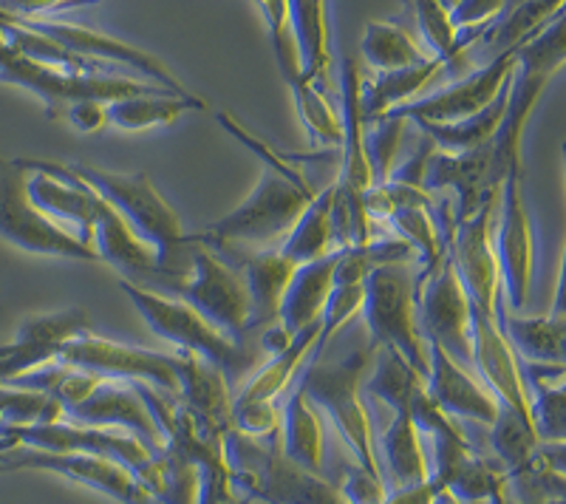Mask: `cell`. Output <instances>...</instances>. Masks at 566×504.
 Listing matches in <instances>:
<instances>
[{"instance_id":"6da1fadb","label":"cell","mask_w":566,"mask_h":504,"mask_svg":"<svg viewBox=\"0 0 566 504\" xmlns=\"http://www.w3.org/2000/svg\"><path fill=\"white\" fill-rule=\"evenodd\" d=\"M77 179H83L94 193L103 196L116 213L123 216L136 235L156 250L159 279L148 290H161L170 281L185 279L190 272V250L193 239L185 233L179 216L165 196L156 190L150 176L145 174H111L94 165L65 162Z\"/></svg>"},{"instance_id":"7a4b0ae2","label":"cell","mask_w":566,"mask_h":504,"mask_svg":"<svg viewBox=\"0 0 566 504\" xmlns=\"http://www.w3.org/2000/svg\"><path fill=\"white\" fill-rule=\"evenodd\" d=\"M315 196L317 190L312 188V181L306 179L303 170L283 174V170L264 168V176L258 179L255 190L241 201L239 208L221 216L219 221H212L210 227H205V233H196L193 239L210 246L224 261H230V255L239 246L244 252L247 246H270L286 239Z\"/></svg>"},{"instance_id":"3957f363","label":"cell","mask_w":566,"mask_h":504,"mask_svg":"<svg viewBox=\"0 0 566 504\" xmlns=\"http://www.w3.org/2000/svg\"><path fill=\"white\" fill-rule=\"evenodd\" d=\"M221 448L235 496L266 504H346L323 473L306 471L281 451V433L255 440L230 426Z\"/></svg>"},{"instance_id":"277c9868","label":"cell","mask_w":566,"mask_h":504,"mask_svg":"<svg viewBox=\"0 0 566 504\" xmlns=\"http://www.w3.org/2000/svg\"><path fill=\"white\" fill-rule=\"evenodd\" d=\"M566 27L564 14L541 29L530 43L518 49L513 77H510L507 108H504L502 125L495 128L490 139V156H493V188L502 190L507 176L524 174L522 148L524 130H527L530 114L538 105L541 94L547 91L549 80L564 65Z\"/></svg>"},{"instance_id":"5b68a950","label":"cell","mask_w":566,"mask_h":504,"mask_svg":"<svg viewBox=\"0 0 566 504\" xmlns=\"http://www.w3.org/2000/svg\"><path fill=\"white\" fill-rule=\"evenodd\" d=\"M119 290L128 295V301L145 317V324L150 326L154 335H159L161 340L176 343L179 351H193V355L205 357L210 366H216L224 375L230 391L239 388L250 371L258 369L261 355H264L261 343L255 346V343L230 340L207 317H201L193 306L174 295H161V292L130 284V281H119Z\"/></svg>"},{"instance_id":"8992f818","label":"cell","mask_w":566,"mask_h":504,"mask_svg":"<svg viewBox=\"0 0 566 504\" xmlns=\"http://www.w3.org/2000/svg\"><path fill=\"white\" fill-rule=\"evenodd\" d=\"M374 351L377 349L371 343H366L363 349L348 351L337 363H323L317 357V360H310L303 366L297 380L306 391V400L321 408L328 422L335 426V431L340 433L357 465L363 471L382 476L380 465H377V451H374L371 417L366 411V397L360 395L363 375L371 366Z\"/></svg>"},{"instance_id":"52a82bcc","label":"cell","mask_w":566,"mask_h":504,"mask_svg":"<svg viewBox=\"0 0 566 504\" xmlns=\"http://www.w3.org/2000/svg\"><path fill=\"white\" fill-rule=\"evenodd\" d=\"M360 312L374 349H394L424 380L428 343L419 335L417 275L408 264H386L368 272L363 281Z\"/></svg>"},{"instance_id":"ba28073f","label":"cell","mask_w":566,"mask_h":504,"mask_svg":"<svg viewBox=\"0 0 566 504\" xmlns=\"http://www.w3.org/2000/svg\"><path fill=\"white\" fill-rule=\"evenodd\" d=\"M0 83L18 85L32 94H38L45 105L49 119H63L65 108L74 103H114L123 97H139L159 91L161 85L145 83V80H128L119 74H74L57 69V65H45L40 60L20 54L3 32H0Z\"/></svg>"},{"instance_id":"9c48e42d","label":"cell","mask_w":566,"mask_h":504,"mask_svg":"<svg viewBox=\"0 0 566 504\" xmlns=\"http://www.w3.org/2000/svg\"><path fill=\"white\" fill-rule=\"evenodd\" d=\"M193 239V235H190ZM161 295H174L193 306L201 317H207L216 329L224 332L235 343L250 340V292L241 266L230 264L221 255L193 239L190 250V272L185 279L165 284Z\"/></svg>"},{"instance_id":"30bf717a","label":"cell","mask_w":566,"mask_h":504,"mask_svg":"<svg viewBox=\"0 0 566 504\" xmlns=\"http://www.w3.org/2000/svg\"><path fill=\"white\" fill-rule=\"evenodd\" d=\"M32 170L20 159L0 156V239L32 255L45 259L91 261L97 264V250L43 213L29 196Z\"/></svg>"},{"instance_id":"8fae6325","label":"cell","mask_w":566,"mask_h":504,"mask_svg":"<svg viewBox=\"0 0 566 504\" xmlns=\"http://www.w3.org/2000/svg\"><path fill=\"white\" fill-rule=\"evenodd\" d=\"M14 23H20L29 32H38L43 38L54 40L57 45L69 49V52L80 54V57L97 60V63L111 65V69H130V72L142 74L145 83L161 85V88L174 91L179 97H190L193 91L187 88L179 77L168 69V63H161L156 54L136 49V45L125 43V40L114 38V34L97 32L91 27H80V23H65V20L54 18H18L9 14Z\"/></svg>"},{"instance_id":"7c38bea8","label":"cell","mask_w":566,"mask_h":504,"mask_svg":"<svg viewBox=\"0 0 566 504\" xmlns=\"http://www.w3.org/2000/svg\"><path fill=\"white\" fill-rule=\"evenodd\" d=\"M417 326L424 343H437L448 357L470 366V301L444 255L433 270L417 275Z\"/></svg>"},{"instance_id":"4fadbf2b","label":"cell","mask_w":566,"mask_h":504,"mask_svg":"<svg viewBox=\"0 0 566 504\" xmlns=\"http://www.w3.org/2000/svg\"><path fill=\"white\" fill-rule=\"evenodd\" d=\"M493 250L510 312H524L535 272V235L522 193V174L507 176L493 221Z\"/></svg>"},{"instance_id":"5bb4252c","label":"cell","mask_w":566,"mask_h":504,"mask_svg":"<svg viewBox=\"0 0 566 504\" xmlns=\"http://www.w3.org/2000/svg\"><path fill=\"white\" fill-rule=\"evenodd\" d=\"M57 363L97 375L103 380H142L165 391V395H179L176 355H159V351L123 346V343L97 337L94 332L71 337L60 349Z\"/></svg>"},{"instance_id":"9a60e30c","label":"cell","mask_w":566,"mask_h":504,"mask_svg":"<svg viewBox=\"0 0 566 504\" xmlns=\"http://www.w3.org/2000/svg\"><path fill=\"white\" fill-rule=\"evenodd\" d=\"M0 468L3 471H52L63 479H71L77 485L88 487L94 493L111 496L119 504H159L145 487L136 482L134 473L123 462L111 456H97V453H52V451H32V448H18V451L0 453Z\"/></svg>"},{"instance_id":"2e32d148","label":"cell","mask_w":566,"mask_h":504,"mask_svg":"<svg viewBox=\"0 0 566 504\" xmlns=\"http://www.w3.org/2000/svg\"><path fill=\"white\" fill-rule=\"evenodd\" d=\"M495 210H499V199L482 204L470 219L457 224V233L448 246V259L457 270L470 309L490 317H495L499 297H502V275H499V261L493 250Z\"/></svg>"},{"instance_id":"e0dca14e","label":"cell","mask_w":566,"mask_h":504,"mask_svg":"<svg viewBox=\"0 0 566 504\" xmlns=\"http://www.w3.org/2000/svg\"><path fill=\"white\" fill-rule=\"evenodd\" d=\"M515 57H518V49L495 54V57H490L482 69H476L468 77L444 85L442 91L411 99L406 105H397L391 111L397 117L422 119V123H459V119L473 117L482 108H488L499 97V91L510 83Z\"/></svg>"},{"instance_id":"ac0fdd59","label":"cell","mask_w":566,"mask_h":504,"mask_svg":"<svg viewBox=\"0 0 566 504\" xmlns=\"http://www.w3.org/2000/svg\"><path fill=\"white\" fill-rule=\"evenodd\" d=\"M91 332L88 312L80 306L52 312V315H32L18 326L9 343H0V386L29 369L57 360L60 349L71 337Z\"/></svg>"},{"instance_id":"d6986e66","label":"cell","mask_w":566,"mask_h":504,"mask_svg":"<svg viewBox=\"0 0 566 504\" xmlns=\"http://www.w3.org/2000/svg\"><path fill=\"white\" fill-rule=\"evenodd\" d=\"M470 366H476L482 386L495 402L530 422L527 391L518 375V357L499 329V315L490 317L470 309ZM533 426V422H530Z\"/></svg>"},{"instance_id":"ffe728a7","label":"cell","mask_w":566,"mask_h":504,"mask_svg":"<svg viewBox=\"0 0 566 504\" xmlns=\"http://www.w3.org/2000/svg\"><path fill=\"white\" fill-rule=\"evenodd\" d=\"M424 193H442V190H453L457 196V213L453 221L462 224L464 219L476 213L482 204L499 199L502 190L493 188V156H490V143L479 145V148L459 150V154H448V150H437L424 174Z\"/></svg>"},{"instance_id":"44dd1931","label":"cell","mask_w":566,"mask_h":504,"mask_svg":"<svg viewBox=\"0 0 566 504\" xmlns=\"http://www.w3.org/2000/svg\"><path fill=\"white\" fill-rule=\"evenodd\" d=\"M65 422L88 428H119V431L139 437L154 451L165 448L148 406L142 402L128 380H99V386L85 400L65 408Z\"/></svg>"},{"instance_id":"7402d4cb","label":"cell","mask_w":566,"mask_h":504,"mask_svg":"<svg viewBox=\"0 0 566 504\" xmlns=\"http://www.w3.org/2000/svg\"><path fill=\"white\" fill-rule=\"evenodd\" d=\"M424 391L439 406L442 414L457 422H473L484 426L495 420L499 402L488 388L468 375L464 366H459L453 357L444 355L437 343H428V377H424Z\"/></svg>"},{"instance_id":"603a6c76","label":"cell","mask_w":566,"mask_h":504,"mask_svg":"<svg viewBox=\"0 0 566 504\" xmlns=\"http://www.w3.org/2000/svg\"><path fill=\"white\" fill-rule=\"evenodd\" d=\"M337 259H340V250H332L323 259L295 266L290 284L283 290L281 309H277V326L290 337L321 321L323 306L335 290Z\"/></svg>"},{"instance_id":"cb8c5ba5","label":"cell","mask_w":566,"mask_h":504,"mask_svg":"<svg viewBox=\"0 0 566 504\" xmlns=\"http://www.w3.org/2000/svg\"><path fill=\"white\" fill-rule=\"evenodd\" d=\"M176 377H179V400L199 420L210 422L219 431H227L232 426V391L216 366H210L205 357L193 355V351H176Z\"/></svg>"},{"instance_id":"d4e9b609","label":"cell","mask_w":566,"mask_h":504,"mask_svg":"<svg viewBox=\"0 0 566 504\" xmlns=\"http://www.w3.org/2000/svg\"><path fill=\"white\" fill-rule=\"evenodd\" d=\"M524 391H527L530 422L538 442L564 445L566 433V391L564 366L555 363H527L518 360Z\"/></svg>"},{"instance_id":"484cf974","label":"cell","mask_w":566,"mask_h":504,"mask_svg":"<svg viewBox=\"0 0 566 504\" xmlns=\"http://www.w3.org/2000/svg\"><path fill=\"white\" fill-rule=\"evenodd\" d=\"M247 292H250V335H261L277 324V309L295 264L277 250H258L241 259Z\"/></svg>"},{"instance_id":"4316f807","label":"cell","mask_w":566,"mask_h":504,"mask_svg":"<svg viewBox=\"0 0 566 504\" xmlns=\"http://www.w3.org/2000/svg\"><path fill=\"white\" fill-rule=\"evenodd\" d=\"M495 315H499V329H502L504 340L510 343V349L515 351L518 360L564 366V315L522 317L518 312H510L502 304V297H499Z\"/></svg>"},{"instance_id":"83f0119b","label":"cell","mask_w":566,"mask_h":504,"mask_svg":"<svg viewBox=\"0 0 566 504\" xmlns=\"http://www.w3.org/2000/svg\"><path fill=\"white\" fill-rule=\"evenodd\" d=\"M301 375V371H297ZM281 411V451L312 473H323V426L315 406L306 400L301 380L290 382Z\"/></svg>"},{"instance_id":"f1b7e54d","label":"cell","mask_w":566,"mask_h":504,"mask_svg":"<svg viewBox=\"0 0 566 504\" xmlns=\"http://www.w3.org/2000/svg\"><path fill=\"white\" fill-rule=\"evenodd\" d=\"M380 448L388 473H391L388 493L408 491L428 482V453H424L422 437L413 428L411 406L394 411L391 426L380 437Z\"/></svg>"},{"instance_id":"f546056e","label":"cell","mask_w":566,"mask_h":504,"mask_svg":"<svg viewBox=\"0 0 566 504\" xmlns=\"http://www.w3.org/2000/svg\"><path fill=\"white\" fill-rule=\"evenodd\" d=\"M451 63L444 60L431 57L424 63L411 65V69H399V72L377 74L371 83L360 85V111H363V123H371V119L382 117L386 111L397 108V105L411 103L417 94H422L433 80L442 72H448Z\"/></svg>"},{"instance_id":"4dcf8cb0","label":"cell","mask_w":566,"mask_h":504,"mask_svg":"<svg viewBox=\"0 0 566 504\" xmlns=\"http://www.w3.org/2000/svg\"><path fill=\"white\" fill-rule=\"evenodd\" d=\"M190 111H207V103L196 94L179 97L174 91L159 88L139 97H123L105 105V119L119 130H148L170 125Z\"/></svg>"},{"instance_id":"1f68e13d","label":"cell","mask_w":566,"mask_h":504,"mask_svg":"<svg viewBox=\"0 0 566 504\" xmlns=\"http://www.w3.org/2000/svg\"><path fill=\"white\" fill-rule=\"evenodd\" d=\"M558 14H564V0H524L518 7L504 9L499 18L482 32L476 43H484L488 60L495 54L510 52V49H522L524 43L535 38L541 29L553 23Z\"/></svg>"},{"instance_id":"d6a6232c","label":"cell","mask_w":566,"mask_h":504,"mask_svg":"<svg viewBox=\"0 0 566 504\" xmlns=\"http://www.w3.org/2000/svg\"><path fill=\"white\" fill-rule=\"evenodd\" d=\"M332 193H335V185L317 190V196L306 204L290 235L277 246L283 259L292 261L295 266L310 264V261H317L337 250L335 235H332Z\"/></svg>"},{"instance_id":"836d02e7","label":"cell","mask_w":566,"mask_h":504,"mask_svg":"<svg viewBox=\"0 0 566 504\" xmlns=\"http://www.w3.org/2000/svg\"><path fill=\"white\" fill-rule=\"evenodd\" d=\"M507 91L510 83L499 91V97L488 108H482L468 119H459V123H422V119H408V123H413L422 134L431 136L437 148L448 150V154L479 148V145H488L493 139L495 128L502 125L504 108H507Z\"/></svg>"},{"instance_id":"e575fe53","label":"cell","mask_w":566,"mask_h":504,"mask_svg":"<svg viewBox=\"0 0 566 504\" xmlns=\"http://www.w3.org/2000/svg\"><path fill=\"white\" fill-rule=\"evenodd\" d=\"M139 482L159 504H196V473L179 453L161 448L150 453L134 471Z\"/></svg>"},{"instance_id":"d590c367","label":"cell","mask_w":566,"mask_h":504,"mask_svg":"<svg viewBox=\"0 0 566 504\" xmlns=\"http://www.w3.org/2000/svg\"><path fill=\"white\" fill-rule=\"evenodd\" d=\"M360 52L377 74L399 72V69H411V65L431 60V54L422 52L406 29L397 27V23H386V20L366 23Z\"/></svg>"},{"instance_id":"8d00e7d4","label":"cell","mask_w":566,"mask_h":504,"mask_svg":"<svg viewBox=\"0 0 566 504\" xmlns=\"http://www.w3.org/2000/svg\"><path fill=\"white\" fill-rule=\"evenodd\" d=\"M290 14L303 77L323 80L328 72L326 0H290Z\"/></svg>"},{"instance_id":"74e56055","label":"cell","mask_w":566,"mask_h":504,"mask_svg":"<svg viewBox=\"0 0 566 504\" xmlns=\"http://www.w3.org/2000/svg\"><path fill=\"white\" fill-rule=\"evenodd\" d=\"M388 227L397 233V239L408 241L413 246L422 272L433 270L448 255V246H444L442 233H439L437 219H433V204L397 208L388 216Z\"/></svg>"},{"instance_id":"f35d334b","label":"cell","mask_w":566,"mask_h":504,"mask_svg":"<svg viewBox=\"0 0 566 504\" xmlns=\"http://www.w3.org/2000/svg\"><path fill=\"white\" fill-rule=\"evenodd\" d=\"M292 97H295L297 117L301 125L310 130V136L323 148H340L343 143V117L332 108L321 88V80L301 77L290 85Z\"/></svg>"},{"instance_id":"ab89813d","label":"cell","mask_w":566,"mask_h":504,"mask_svg":"<svg viewBox=\"0 0 566 504\" xmlns=\"http://www.w3.org/2000/svg\"><path fill=\"white\" fill-rule=\"evenodd\" d=\"M488 431V445L493 451V460L507 473L522 468L538 448V437H535L533 426L504 406H499V414L490 422Z\"/></svg>"},{"instance_id":"60d3db41","label":"cell","mask_w":566,"mask_h":504,"mask_svg":"<svg viewBox=\"0 0 566 504\" xmlns=\"http://www.w3.org/2000/svg\"><path fill=\"white\" fill-rule=\"evenodd\" d=\"M371 130H363V145H366V159L371 168V185H386L391 168L397 165L399 145L406 134V117H397L394 111H386L382 117L371 119Z\"/></svg>"},{"instance_id":"b9f144b4","label":"cell","mask_w":566,"mask_h":504,"mask_svg":"<svg viewBox=\"0 0 566 504\" xmlns=\"http://www.w3.org/2000/svg\"><path fill=\"white\" fill-rule=\"evenodd\" d=\"M261 14H264L266 27H270V43L275 63L281 69V77L286 85L297 83L303 77L301 69V54H297L295 32H292V14H290V0H255Z\"/></svg>"},{"instance_id":"7bdbcfd3","label":"cell","mask_w":566,"mask_h":504,"mask_svg":"<svg viewBox=\"0 0 566 504\" xmlns=\"http://www.w3.org/2000/svg\"><path fill=\"white\" fill-rule=\"evenodd\" d=\"M408 7H411L413 20H417L419 34L428 43V54L451 63L453 69L464 54V45L457 40V32H453L451 20H448V12L439 7V0H408Z\"/></svg>"},{"instance_id":"ee69618b","label":"cell","mask_w":566,"mask_h":504,"mask_svg":"<svg viewBox=\"0 0 566 504\" xmlns=\"http://www.w3.org/2000/svg\"><path fill=\"white\" fill-rule=\"evenodd\" d=\"M363 306V284H335L332 295H328L326 306H323L321 315V335H317L315 349H312L310 360H317L323 355V349L328 346V340L343 329V326L352 321Z\"/></svg>"},{"instance_id":"f6af8a7d","label":"cell","mask_w":566,"mask_h":504,"mask_svg":"<svg viewBox=\"0 0 566 504\" xmlns=\"http://www.w3.org/2000/svg\"><path fill=\"white\" fill-rule=\"evenodd\" d=\"M230 422L235 431L255 437V440H270L281 433V411L275 408V402L232 400Z\"/></svg>"},{"instance_id":"bcb514c9","label":"cell","mask_w":566,"mask_h":504,"mask_svg":"<svg viewBox=\"0 0 566 504\" xmlns=\"http://www.w3.org/2000/svg\"><path fill=\"white\" fill-rule=\"evenodd\" d=\"M337 493H340L346 504H382L388 498L386 479L363 471L360 465L348 468L343 473V479L337 482Z\"/></svg>"},{"instance_id":"7dc6e473","label":"cell","mask_w":566,"mask_h":504,"mask_svg":"<svg viewBox=\"0 0 566 504\" xmlns=\"http://www.w3.org/2000/svg\"><path fill=\"white\" fill-rule=\"evenodd\" d=\"M507 0H459V7L448 14L453 32H484L499 14L504 12Z\"/></svg>"},{"instance_id":"c3c4849f","label":"cell","mask_w":566,"mask_h":504,"mask_svg":"<svg viewBox=\"0 0 566 504\" xmlns=\"http://www.w3.org/2000/svg\"><path fill=\"white\" fill-rule=\"evenodd\" d=\"M437 143H433L431 136L422 134L419 136V145L413 148V154L408 156L406 162H397L391 168V176H388V181H394V185H408V188H417L422 190L424 185V174H428V165H431L433 154H437Z\"/></svg>"},{"instance_id":"681fc988","label":"cell","mask_w":566,"mask_h":504,"mask_svg":"<svg viewBox=\"0 0 566 504\" xmlns=\"http://www.w3.org/2000/svg\"><path fill=\"white\" fill-rule=\"evenodd\" d=\"M63 119L71 125V128L83 130V134H94V130H99L108 125V119H105V103H94V99L69 105L63 114Z\"/></svg>"},{"instance_id":"f907efd6","label":"cell","mask_w":566,"mask_h":504,"mask_svg":"<svg viewBox=\"0 0 566 504\" xmlns=\"http://www.w3.org/2000/svg\"><path fill=\"white\" fill-rule=\"evenodd\" d=\"M0 12L18 18H43L63 12V0H0Z\"/></svg>"},{"instance_id":"816d5d0a","label":"cell","mask_w":566,"mask_h":504,"mask_svg":"<svg viewBox=\"0 0 566 504\" xmlns=\"http://www.w3.org/2000/svg\"><path fill=\"white\" fill-rule=\"evenodd\" d=\"M431 504H462V502H459V498L453 496L451 491H444V487H442V491L431 493Z\"/></svg>"},{"instance_id":"f5cc1de1","label":"cell","mask_w":566,"mask_h":504,"mask_svg":"<svg viewBox=\"0 0 566 504\" xmlns=\"http://www.w3.org/2000/svg\"><path fill=\"white\" fill-rule=\"evenodd\" d=\"M439 7H442V9H444V12L451 14V12H453V9H457V7H459V0H439Z\"/></svg>"},{"instance_id":"db71d44e","label":"cell","mask_w":566,"mask_h":504,"mask_svg":"<svg viewBox=\"0 0 566 504\" xmlns=\"http://www.w3.org/2000/svg\"><path fill=\"white\" fill-rule=\"evenodd\" d=\"M227 504H252V498H244V496H235V498H232V502H227Z\"/></svg>"},{"instance_id":"11a10c76","label":"cell","mask_w":566,"mask_h":504,"mask_svg":"<svg viewBox=\"0 0 566 504\" xmlns=\"http://www.w3.org/2000/svg\"><path fill=\"white\" fill-rule=\"evenodd\" d=\"M518 3H524V0H507V7L504 9H513V7H518Z\"/></svg>"},{"instance_id":"9f6ffc18","label":"cell","mask_w":566,"mask_h":504,"mask_svg":"<svg viewBox=\"0 0 566 504\" xmlns=\"http://www.w3.org/2000/svg\"><path fill=\"white\" fill-rule=\"evenodd\" d=\"M468 504H484V502H468Z\"/></svg>"},{"instance_id":"6f0895ef","label":"cell","mask_w":566,"mask_h":504,"mask_svg":"<svg viewBox=\"0 0 566 504\" xmlns=\"http://www.w3.org/2000/svg\"><path fill=\"white\" fill-rule=\"evenodd\" d=\"M0 473H3V468H0Z\"/></svg>"}]
</instances>
